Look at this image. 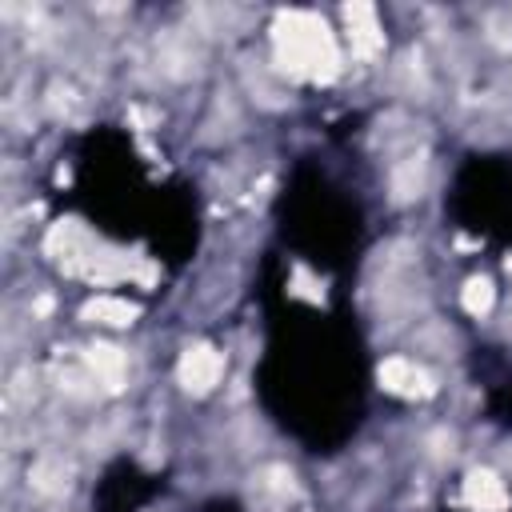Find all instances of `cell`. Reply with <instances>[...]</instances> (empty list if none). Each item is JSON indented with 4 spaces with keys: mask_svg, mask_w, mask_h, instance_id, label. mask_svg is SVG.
<instances>
[{
    "mask_svg": "<svg viewBox=\"0 0 512 512\" xmlns=\"http://www.w3.org/2000/svg\"><path fill=\"white\" fill-rule=\"evenodd\" d=\"M276 56L292 76H312V80H328L340 72V52H336V36L308 12H292L284 16V24L276 28Z\"/></svg>",
    "mask_w": 512,
    "mask_h": 512,
    "instance_id": "1",
    "label": "cell"
},
{
    "mask_svg": "<svg viewBox=\"0 0 512 512\" xmlns=\"http://www.w3.org/2000/svg\"><path fill=\"white\" fill-rule=\"evenodd\" d=\"M220 376H224V356H220L216 348L196 344V348L184 352V360H180V380H184V388L208 392V388L220 384Z\"/></svg>",
    "mask_w": 512,
    "mask_h": 512,
    "instance_id": "2",
    "label": "cell"
},
{
    "mask_svg": "<svg viewBox=\"0 0 512 512\" xmlns=\"http://www.w3.org/2000/svg\"><path fill=\"white\" fill-rule=\"evenodd\" d=\"M380 384L388 392H396V396H428L432 392L428 372L416 360H408V356H388L380 364Z\"/></svg>",
    "mask_w": 512,
    "mask_h": 512,
    "instance_id": "3",
    "label": "cell"
},
{
    "mask_svg": "<svg viewBox=\"0 0 512 512\" xmlns=\"http://www.w3.org/2000/svg\"><path fill=\"white\" fill-rule=\"evenodd\" d=\"M464 500L476 512H504L508 508V488L496 472H468L464 480Z\"/></svg>",
    "mask_w": 512,
    "mask_h": 512,
    "instance_id": "4",
    "label": "cell"
},
{
    "mask_svg": "<svg viewBox=\"0 0 512 512\" xmlns=\"http://www.w3.org/2000/svg\"><path fill=\"white\" fill-rule=\"evenodd\" d=\"M88 364H92V372L108 384V388H120V380H124V352L120 348H112V344H92L88 348Z\"/></svg>",
    "mask_w": 512,
    "mask_h": 512,
    "instance_id": "5",
    "label": "cell"
},
{
    "mask_svg": "<svg viewBox=\"0 0 512 512\" xmlns=\"http://www.w3.org/2000/svg\"><path fill=\"white\" fill-rule=\"evenodd\" d=\"M88 316H96L100 324H132L136 308H132V304H124V300L100 296V300H92V304H88Z\"/></svg>",
    "mask_w": 512,
    "mask_h": 512,
    "instance_id": "6",
    "label": "cell"
},
{
    "mask_svg": "<svg viewBox=\"0 0 512 512\" xmlns=\"http://www.w3.org/2000/svg\"><path fill=\"white\" fill-rule=\"evenodd\" d=\"M492 300H496L492 280H488V276H472V280H468V288H464V308L480 316V312H488V308H492Z\"/></svg>",
    "mask_w": 512,
    "mask_h": 512,
    "instance_id": "7",
    "label": "cell"
}]
</instances>
